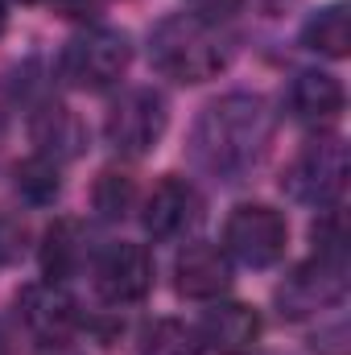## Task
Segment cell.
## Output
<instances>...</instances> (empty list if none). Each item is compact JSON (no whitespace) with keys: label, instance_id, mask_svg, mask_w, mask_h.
Wrapping results in <instances>:
<instances>
[{"label":"cell","instance_id":"8fae6325","mask_svg":"<svg viewBox=\"0 0 351 355\" xmlns=\"http://www.w3.org/2000/svg\"><path fill=\"white\" fill-rule=\"evenodd\" d=\"M198 343L219 355H244L261 339V314L244 302H223L215 310L203 314V322L194 327Z\"/></svg>","mask_w":351,"mask_h":355},{"label":"cell","instance_id":"7a4b0ae2","mask_svg":"<svg viewBox=\"0 0 351 355\" xmlns=\"http://www.w3.org/2000/svg\"><path fill=\"white\" fill-rule=\"evenodd\" d=\"M149 58L162 75H170L178 83H207L228 62L219 33L207 21H198L194 12H174V17L153 25Z\"/></svg>","mask_w":351,"mask_h":355},{"label":"cell","instance_id":"9c48e42d","mask_svg":"<svg viewBox=\"0 0 351 355\" xmlns=\"http://www.w3.org/2000/svg\"><path fill=\"white\" fill-rule=\"evenodd\" d=\"M198 215H203L198 190H194L186 178L170 174L153 186V194H149L141 219H145V232H149L153 240H178V236H186V227L198 223Z\"/></svg>","mask_w":351,"mask_h":355},{"label":"cell","instance_id":"d6986e66","mask_svg":"<svg viewBox=\"0 0 351 355\" xmlns=\"http://www.w3.org/2000/svg\"><path fill=\"white\" fill-rule=\"evenodd\" d=\"M198 352H203V343H198L194 327L174 322V318L157 322V327L145 335V355H198Z\"/></svg>","mask_w":351,"mask_h":355},{"label":"cell","instance_id":"9a60e30c","mask_svg":"<svg viewBox=\"0 0 351 355\" xmlns=\"http://www.w3.org/2000/svg\"><path fill=\"white\" fill-rule=\"evenodd\" d=\"M302 42H306L310 50L327 54V58H343V54L351 50V17H348V8H343V4H327V8H318V12L306 21Z\"/></svg>","mask_w":351,"mask_h":355},{"label":"cell","instance_id":"3957f363","mask_svg":"<svg viewBox=\"0 0 351 355\" xmlns=\"http://www.w3.org/2000/svg\"><path fill=\"white\" fill-rule=\"evenodd\" d=\"M132 62V46L120 29H83L79 37L67 42L58 71L71 87L99 91L108 83H116Z\"/></svg>","mask_w":351,"mask_h":355},{"label":"cell","instance_id":"2e32d148","mask_svg":"<svg viewBox=\"0 0 351 355\" xmlns=\"http://www.w3.org/2000/svg\"><path fill=\"white\" fill-rule=\"evenodd\" d=\"M83 265V227L75 219H58L46 232V248H42V268L50 281L71 277L75 268Z\"/></svg>","mask_w":351,"mask_h":355},{"label":"cell","instance_id":"e0dca14e","mask_svg":"<svg viewBox=\"0 0 351 355\" xmlns=\"http://www.w3.org/2000/svg\"><path fill=\"white\" fill-rule=\"evenodd\" d=\"M12 182H17V190H21L29 202H54L58 190H62L58 162H50V157H42V153L25 157V162L12 170Z\"/></svg>","mask_w":351,"mask_h":355},{"label":"cell","instance_id":"7402d4cb","mask_svg":"<svg viewBox=\"0 0 351 355\" xmlns=\"http://www.w3.org/2000/svg\"><path fill=\"white\" fill-rule=\"evenodd\" d=\"M58 4L67 8V17H87V12L99 8V0H58Z\"/></svg>","mask_w":351,"mask_h":355},{"label":"cell","instance_id":"ac0fdd59","mask_svg":"<svg viewBox=\"0 0 351 355\" xmlns=\"http://www.w3.org/2000/svg\"><path fill=\"white\" fill-rule=\"evenodd\" d=\"M132 198H137V186H132L128 174H116V170L99 174V182H95V211L103 219H124L132 211Z\"/></svg>","mask_w":351,"mask_h":355},{"label":"cell","instance_id":"603a6c76","mask_svg":"<svg viewBox=\"0 0 351 355\" xmlns=\"http://www.w3.org/2000/svg\"><path fill=\"white\" fill-rule=\"evenodd\" d=\"M37 355H79V352H75V347H67L62 339H46V347H42Z\"/></svg>","mask_w":351,"mask_h":355},{"label":"cell","instance_id":"6da1fadb","mask_svg":"<svg viewBox=\"0 0 351 355\" xmlns=\"http://www.w3.org/2000/svg\"><path fill=\"white\" fill-rule=\"evenodd\" d=\"M273 128H277V120L261 95H248V91L223 95V99L207 103L194 124V137H190L194 162L207 174L236 182L268 153Z\"/></svg>","mask_w":351,"mask_h":355},{"label":"cell","instance_id":"cb8c5ba5","mask_svg":"<svg viewBox=\"0 0 351 355\" xmlns=\"http://www.w3.org/2000/svg\"><path fill=\"white\" fill-rule=\"evenodd\" d=\"M4 25H8V12H4V0H0V33H4Z\"/></svg>","mask_w":351,"mask_h":355},{"label":"cell","instance_id":"5bb4252c","mask_svg":"<svg viewBox=\"0 0 351 355\" xmlns=\"http://www.w3.org/2000/svg\"><path fill=\"white\" fill-rule=\"evenodd\" d=\"M33 145L50 162L79 157V149H83V124H79V116L71 107H62V103H46L33 116Z\"/></svg>","mask_w":351,"mask_h":355},{"label":"cell","instance_id":"44dd1931","mask_svg":"<svg viewBox=\"0 0 351 355\" xmlns=\"http://www.w3.org/2000/svg\"><path fill=\"white\" fill-rule=\"evenodd\" d=\"M186 4L194 8V17H198V21L215 25V21H223V17H232L244 0H186Z\"/></svg>","mask_w":351,"mask_h":355},{"label":"cell","instance_id":"8992f818","mask_svg":"<svg viewBox=\"0 0 351 355\" xmlns=\"http://www.w3.org/2000/svg\"><path fill=\"white\" fill-rule=\"evenodd\" d=\"M289 244V223L281 211L264 207V202H244L232 211L228 227H223V248L248 268H268L285 257Z\"/></svg>","mask_w":351,"mask_h":355},{"label":"cell","instance_id":"d4e9b609","mask_svg":"<svg viewBox=\"0 0 351 355\" xmlns=\"http://www.w3.org/2000/svg\"><path fill=\"white\" fill-rule=\"evenodd\" d=\"M0 355H8V339H4V331H0Z\"/></svg>","mask_w":351,"mask_h":355},{"label":"cell","instance_id":"7c38bea8","mask_svg":"<svg viewBox=\"0 0 351 355\" xmlns=\"http://www.w3.org/2000/svg\"><path fill=\"white\" fill-rule=\"evenodd\" d=\"M21 318L29 322L33 335L42 339H62L71 327H75V302L71 293L58 285V281H46V285H29L21 293Z\"/></svg>","mask_w":351,"mask_h":355},{"label":"cell","instance_id":"484cf974","mask_svg":"<svg viewBox=\"0 0 351 355\" xmlns=\"http://www.w3.org/2000/svg\"><path fill=\"white\" fill-rule=\"evenodd\" d=\"M21 4H46V0H21Z\"/></svg>","mask_w":351,"mask_h":355},{"label":"cell","instance_id":"52a82bcc","mask_svg":"<svg viewBox=\"0 0 351 355\" xmlns=\"http://www.w3.org/2000/svg\"><path fill=\"white\" fill-rule=\"evenodd\" d=\"M343 186H348V149L339 141L306 145L285 174V190L314 207H335Z\"/></svg>","mask_w":351,"mask_h":355},{"label":"cell","instance_id":"ba28073f","mask_svg":"<svg viewBox=\"0 0 351 355\" xmlns=\"http://www.w3.org/2000/svg\"><path fill=\"white\" fill-rule=\"evenodd\" d=\"M95 289L112 306H132L153 289V261L141 244H112L95 261Z\"/></svg>","mask_w":351,"mask_h":355},{"label":"cell","instance_id":"277c9868","mask_svg":"<svg viewBox=\"0 0 351 355\" xmlns=\"http://www.w3.org/2000/svg\"><path fill=\"white\" fill-rule=\"evenodd\" d=\"M348 293V257L343 252H314L277 285V306L285 318H306L314 310L339 306Z\"/></svg>","mask_w":351,"mask_h":355},{"label":"cell","instance_id":"30bf717a","mask_svg":"<svg viewBox=\"0 0 351 355\" xmlns=\"http://www.w3.org/2000/svg\"><path fill=\"white\" fill-rule=\"evenodd\" d=\"M174 285L182 297H194V302H211L219 293H228L232 285V261L223 248L215 244H186L174 261Z\"/></svg>","mask_w":351,"mask_h":355},{"label":"cell","instance_id":"4fadbf2b","mask_svg":"<svg viewBox=\"0 0 351 355\" xmlns=\"http://www.w3.org/2000/svg\"><path fill=\"white\" fill-rule=\"evenodd\" d=\"M343 103H348L343 83H339L335 75H327V71H302V75L293 79V87H289V107H293V116L306 120V124H327V120H335V116L343 112Z\"/></svg>","mask_w":351,"mask_h":355},{"label":"cell","instance_id":"ffe728a7","mask_svg":"<svg viewBox=\"0 0 351 355\" xmlns=\"http://www.w3.org/2000/svg\"><path fill=\"white\" fill-rule=\"evenodd\" d=\"M25 248V223L0 211V268H8Z\"/></svg>","mask_w":351,"mask_h":355},{"label":"cell","instance_id":"5b68a950","mask_svg":"<svg viewBox=\"0 0 351 355\" xmlns=\"http://www.w3.org/2000/svg\"><path fill=\"white\" fill-rule=\"evenodd\" d=\"M166 124H170V112H166L162 91L132 87L112 103V112L103 120V137H108L112 149H120L128 157H141V153H149L162 141Z\"/></svg>","mask_w":351,"mask_h":355}]
</instances>
